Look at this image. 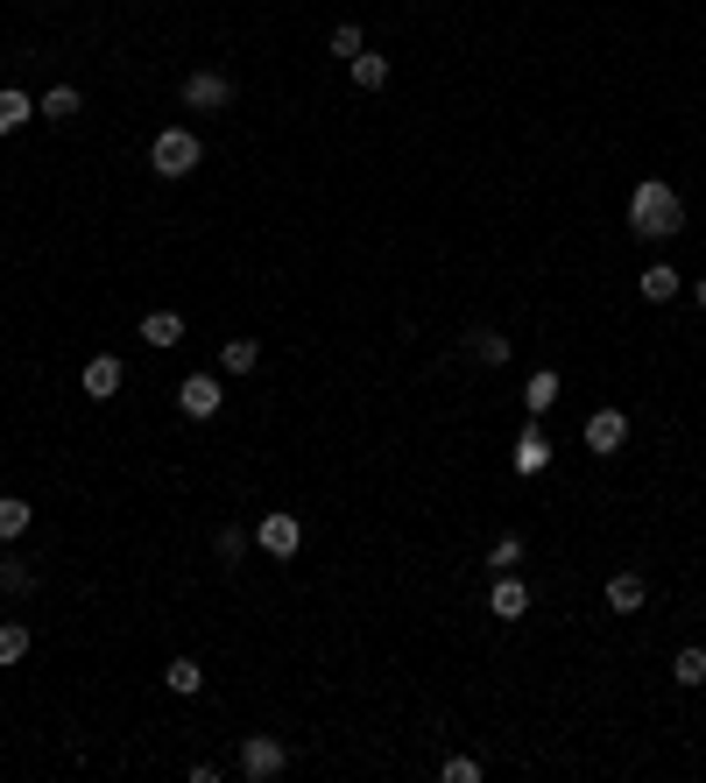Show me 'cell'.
<instances>
[{
  "instance_id": "obj_1",
  "label": "cell",
  "mask_w": 706,
  "mask_h": 783,
  "mask_svg": "<svg viewBox=\"0 0 706 783\" xmlns=\"http://www.w3.org/2000/svg\"><path fill=\"white\" fill-rule=\"evenodd\" d=\"M629 226H636V240H671V233H685V198L665 184V177H643V184L629 191Z\"/></svg>"
},
{
  "instance_id": "obj_2",
  "label": "cell",
  "mask_w": 706,
  "mask_h": 783,
  "mask_svg": "<svg viewBox=\"0 0 706 783\" xmlns=\"http://www.w3.org/2000/svg\"><path fill=\"white\" fill-rule=\"evenodd\" d=\"M199 162H205V142H199L191 128H163L156 142H148V170L170 177V184H177V177H191Z\"/></svg>"
},
{
  "instance_id": "obj_3",
  "label": "cell",
  "mask_w": 706,
  "mask_h": 783,
  "mask_svg": "<svg viewBox=\"0 0 706 783\" xmlns=\"http://www.w3.org/2000/svg\"><path fill=\"white\" fill-rule=\"evenodd\" d=\"M227 107H234V79L219 64L184 71V113H227Z\"/></svg>"
},
{
  "instance_id": "obj_4",
  "label": "cell",
  "mask_w": 706,
  "mask_h": 783,
  "mask_svg": "<svg viewBox=\"0 0 706 783\" xmlns=\"http://www.w3.org/2000/svg\"><path fill=\"white\" fill-rule=\"evenodd\" d=\"M283 770H290V748H283L276 734H248V742H240V776L248 783H276Z\"/></svg>"
},
{
  "instance_id": "obj_5",
  "label": "cell",
  "mask_w": 706,
  "mask_h": 783,
  "mask_svg": "<svg viewBox=\"0 0 706 783\" xmlns=\"http://www.w3.org/2000/svg\"><path fill=\"white\" fill-rule=\"evenodd\" d=\"M254 544H262L268 558H297V544H304V522H297L290 508H268L262 530H254Z\"/></svg>"
},
{
  "instance_id": "obj_6",
  "label": "cell",
  "mask_w": 706,
  "mask_h": 783,
  "mask_svg": "<svg viewBox=\"0 0 706 783\" xmlns=\"http://www.w3.org/2000/svg\"><path fill=\"white\" fill-rule=\"evenodd\" d=\"M219 402H227V388H219V374H184V382H177V410L184 417H219Z\"/></svg>"
},
{
  "instance_id": "obj_7",
  "label": "cell",
  "mask_w": 706,
  "mask_h": 783,
  "mask_svg": "<svg viewBox=\"0 0 706 783\" xmlns=\"http://www.w3.org/2000/svg\"><path fill=\"white\" fill-rule=\"evenodd\" d=\"M488 614H494V622H523V614H530V586H523V571H494Z\"/></svg>"
},
{
  "instance_id": "obj_8",
  "label": "cell",
  "mask_w": 706,
  "mask_h": 783,
  "mask_svg": "<svg viewBox=\"0 0 706 783\" xmlns=\"http://www.w3.org/2000/svg\"><path fill=\"white\" fill-rule=\"evenodd\" d=\"M622 445H629V417L614 410V402H608V410H594L587 417V451H594V459H614Z\"/></svg>"
},
{
  "instance_id": "obj_9",
  "label": "cell",
  "mask_w": 706,
  "mask_h": 783,
  "mask_svg": "<svg viewBox=\"0 0 706 783\" xmlns=\"http://www.w3.org/2000/svg\"><path fill=\"white\" fill-rule=\"evenodd\" d=\"M508 466H516L523 480H537L551 466V438H545V424H523V438H516V451H508Z\"/></svg>"
},
{
  "instance_id": "obj_10",
  "label": "cell",
  "mask_w": 706,
  "mask_h": 783,
  "mask_svg": "<svg viewBox=\"0 0 706 783\" xmlns=\"http://www.w3.org/2000/svg\"><path fill=\"white\" fill-rule=\"evenodd\" d=\"M679 290H685V276H679L671 262H650V268L636 276V297H643V304H671Z\"/></svg>"
},
{
  "instance_id": "obj_11",
  "label": "cell",
  "mask_w": 706,
  "mask_h": 783,
  "mask_svg": "<svg viewBox=\"0 0 706 783\" xmlns=\"http://www.w3.org/2000/svg\"><path fill=\"white\" fill-rule=\"evenodd\" d=\"M85 396H93V402H113L120 396V360L113 353H93V360H85Z\"/></svg>"
},
{
  "instance_id": "obj_12",
  "label": "cell",
  "mask_w": 706,
  "mask_h": 783,
  "mask_svg": "<svg viewBox=\"0 0 706 783\" xmlns=\"http://www.w3.org/2000/svg\"><path fill=\"white\" fill-rule=\"evenodd\" d=\"M163 685H170L177 699H199L205 691V664L199 656H170V664H163Z\"/></svg>"
},
{
  "instance_id": "obj_13",
  "label": "cell",
  "mask_w": 706,
  "mask_h": 783,
  "mask_svg": "<svg viewBox=\"0 0 706 783\" xmlns=\"http://www.w3.org/2000/svg\"><path fill=\"white\" fill-rule=\"evenodd\" d=\"M643 600H650V586H643V571H614V579H608V607H614V614H636Z\"/></svg>"
},
{
  "instance_id": "obj_14",
  "label": "cell",
  "mask_w": 706,
  "mask_h": 783,
  "mask_svg": "<svg viewBox=\"0 0 706 783\" xmlns=\"http://www.w3.org/2000/svg\"><path fill=\"white\" fill-rule=\"evenodd\" d=\"M467 346H474V360H480V368H508V353H516V346H508L502 333H494V325H474V333H467Z\"/></svg>"
},
{
  "instance_id": "obj_15",
  "label": "cell",
  "mask_w": 706,
  "mask_h": 783,
  "mask_svg": "<svg viewBox=\"0 0 706 783\" xmlns=\"http://www.w3.org/2000/svg\"><path fill=\"white\" fill-rule=\"evenodd\" d=\"M28 120H36V99H28L22 85H0V134L28 128Z\"/></svg>"
},
{
  "instance_id": "obj_16",
  "label": "cell",
  "mask_w": 706,
  "mask_h": 783,
  "mask_svg": "<svg viewBox=\"0 0 706 783\" xmlns=\"http://www.w3.org/2000/svg\"><path fill=\"white\" fill-rule=\"evenodd\" d=\"M262 368V339H227L219 346V374H254Z\"/></svg>"
},
{
  "instance_id": "obj_17",
  "label": "cell",
  "mask_w": 706,
  "mask_h": 783,
  "mask_svg": "<svg viewBox=\"0 0 706 783\" xmlns=\"http://www.w3.org/2000/svg\"><path fill=\"white\" fill-rule=\"evenodd\" d=\"M79 107H85L79 85H50V93L36 99V120H79Z\"/></svg>"
},
{
  "instance_id": "obj_18",
  "label": "cell",
  "mask_w": 706,
  "mask_h": 783,
  "mask_svg": "<svg viewBox=\"0 0 706 783\" xmlns=\"http://www.w3.org/2000/svg\"><path fill=\"white\" fill-rule=\"evenodd\" d=\"M177 339H184V318H177V311H148L142 318V346L163 353V346H177Z\"/></svg>"
},
{
  "instance_id": "obj_19",
  "label": "cell",
  "mask_w": 706,
  "mask_h": 783,
  "mask_svg": "<svg viewBox=\"0 0 706 783\" xmlns=\"http://www.w3.org/2000/svg\"><path fill=\"white\" fill-rule=\"evenodd\" d=\"M28 522H36V508H28L22 494H0V544H14V537H28Z\"/></svg>"
},
{
  "instance_id": "obj_20",
  "label": "cell",
  "mask_w": 706,
  "mask_h": 783,
  "mask_svg": "<svg viewBox=\"0 0 706 783\" xmlns=\"http://www.w3.org/2000/svg\"><path fill=\"white\" fill-rule=\"evenodd\" d=\"M551 402H559V374H551V368H537V374H530V388H523V410H530V417H545Z\"/></svg>"
},
{
  "instance_id": "obj_21",
  "label": "cell",
  "mask_w": 706,
  "mask_h": 783,
  "mask_svg": "<svg viewBox=\"0 0 706 783\" xmlns=\"http://www.w3.org/2000/svg\"><path fill=\"white\" fill-rule=\"evenodd\" d=\"M0 593H14V600H22V593H36V565L8 551V558H0Z\"/></svg>"
},
{
  "instance_id": "obj_22",
  "label": "cell",
  "mask_w": 706,
  "mask_h": 783,
  "mask_svg": "<svg viewBox=\"0 0 706 783\" xmlns=\"http://www.w3.org/2000/svg\"><path fill=\"white\" fill-rule=\"evenodd\" d=\"M28 642H36V636H28V622H0V671H14V664H22V656H28Z\"/></svg>"
},
{
  "instance_id": "obj_23",
  "label": "cell",
  "mask_w": 706,
  "mask_h": 783,
  "mask_svg": "<svg viewBox=\"0 0 706 783\" xmlns=\"http://www.w3.org/2000/svg\"><path fill=\"white\" fill-rule=\"evenodd\" d=\"M347 71H354V85H360V93H382V85H388V57H374V50H360Z\"/></svg>"
},
{
  "instance_id": "obj_24",
  "label": "cell",
  "mask_w": 706,
  "mask_h": 783,
  "mask_svg": "<svg viewBox=\"0 0 706 783\" xmlns=\"http://www.w3.org/2000/svg\"><path fill=\"white\" fill-rule=\"evenodd\" d=\"M671 677H679L685 691H699L706 685V650H679V656H671Z\"/></svg>"
},
{
  "instance_id": "obj_25",
  "label": "cell",
  "mask_w": 706,
  "mask_h": 783,
  "mask_svg": "<svg viewBox=\"0 0 706 783\" xmlns=\"http://www.w3.org/2000/svg\"><path fill=\"white\" fill-rule=\"evenodd\" d=\"M488 571H523V537H516V530H508V537H494Z\"/></svg>"
},
{
  "instance_id": "obj_26",
  "label": "cell",
  "mask_w": 706,
  "mask_h": 783,
  "mask_svg": "<svg viewBox=\"0 0 706 783\" xmlns=\"http://www.w3.org/2000/svg\"><path fill=\"white\" fill-rule=\"evenodd\" d=\"M213 551H219V565H240V558H248V537H240L234 522H227V530L213 537Z\"/></svg>"
},
{
  "instance_id": "obj_27",
  "label": "cell",
  "mask_w": 706,
  "mask_h": 783,
  "mask_svg": "<svg viewBox=\"0 0 706 783\" xmlns=\"http://www.w3.org/2000/svg\"><path fill=\"white\" fill-rule=\"evenodd\" d=\"M360 50H368V36H360L354 22H339V28H333V57H347V64H354Z\"/></svg>"
},
{
  "instance_id": "obj_28",
  "label": "cell",
  "mask_w": 706,
  "mask_h": 783,
  "mask_svg": "<svg viewBox=\"0 0 706 783\" xmlns=\"http://www.w3.org/2000/svg\"><path fill=\"white\" fill-rule=\"evenodd\" d=\"M439 776H445V783H480V762H474V756H445Z\"/></svg>"
},
{
  "instance_id": "obj_29",
  "label": "cell",
  "mask_w": 706,
  "mask_h": 783,
  "mask_svg": "<svg viewBox=\"0 0 706 783\" xmlns=\"http://www.w3.org/2000/svg\"><path fill=\"white\" fill-rule=\"evenodd\" d=\"M693 304H699V311H706V276H699V282H693Z\"/></svg>"
}]
</instances>
